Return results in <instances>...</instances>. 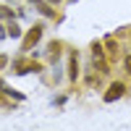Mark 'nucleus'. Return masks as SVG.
Segmentation results:
<instances>
[{
    "mask_svg": "<svg viewBox=\"0 0 131 131\" xmlns=\"http://www.w3.org/2000/svg\"><path fill=\"white\" fill-rule=\"evenodd\" d=\"M123 92H126V86H123V84H113L110 89H107V94H105V100H107V102H113L115 97H121Z\"/></svg>",
    "mask_w": 131,
    "mask_h": 131,
    "instance_id": "f257e3e1",
    "label": "nucleus"
},
{
    "mask_svg": "<svg viewBox=\"0 0 131 131\" xmlns=\"http://www.w3.org/2000/svg\"><path fill=\"white\" fill-rule=\"evenodd\" d=\"M39 37H42V29H39V26H34V29L29 31V37H26V42H24V50H29V45H31V42H37Z\"/></svg>",
    "mask_w": 131,
    "mask_h": 131,
    "instance_id": "f03ea898",
    "label": "nucleus"
},
{
    "mask_svg": "<svg viewBox=\"0 0 131 131\" xmlns=\"http://www.w3.org/2000/svg\"><path fill=\"white\" fill-rule=\"evenodd\" d=\"M76 73H79V63H76V55H71V79L76 81Z\"/></svg>",
    "mask_w": 131,
    "mask_h": 131,
    "instance_id": "7ed1b4c3",
    "label": "nucleus"
},
{
    "mask_svg": "<svg viewBox=\"0 0 131 131\" xmlns=\"http://www.w3.org/2000/svg\"><path fill=\"white\" fill-rule=\"evenodd\" d=\"M8 34H10V37H18V34H21V29H18V26L13 24V26H10V29H8Z\"/></svg>",
    "mask_w": 131,
    "mask_h": 131,
    "instance_id": "20e7f679",
    "label": "nucleus"
}]
</instances>
